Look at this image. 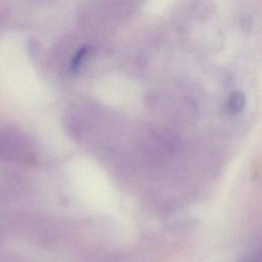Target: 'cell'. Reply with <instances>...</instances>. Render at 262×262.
Returning <instances> with one entry per match:
<instances>
[{"instance_id":"1","label":"cell","mask_w":262,"mask_h":262,"mask_svg":"<svg viewBox=\"0 0 262 262\" xmlns=\"http://www.w3.org/2000/svg\"><path fill=\"white\" fill-rule=\"evenodd\" d=\"M245 102H246L245 95L239 91H235L230 95V97L228 99L227 108L230 113L236 114L244 108Z\"/></svg>"},{"instance_id":"2","label":"cell","mask_w":262,"mask_h":262,"mask_svg":"<svg viewBox=\"0 0 262 262\" xmlns=\"http://www.w3.org/2000/svg\"><path fill=\"white\" fill-rule=\"evenodd\" d=\"M87 53H88V48L87 47H83L77 52V54L75 55V57L73 58V61H72V71L73 72H76L80 69V67L82 66Z\"/></svg>"}]
</instances>
